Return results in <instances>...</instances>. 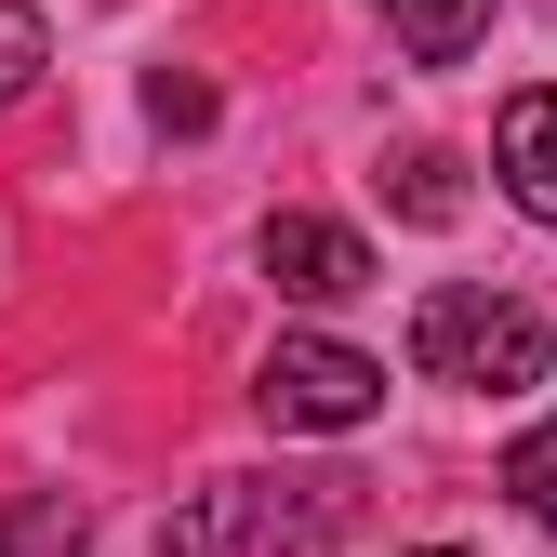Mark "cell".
Instances as JSON below:
<instances>
[{
  "mask_svg": "<svg viewBox=\"0 0 557 557\" xmlns=\"http://www.w3.org/2000/svg\"><path fill=\"white\" fill-rule=\"evenodd\" d=\"M411 372L425 385H465V398H531L544 372H557V332H544V306H518V293H425L411 306Z\"/></svg>",
  "mask_w": 557,
  "mask_h": 557,
  "instance_id": "1",
  "label": "cell"
},
{
  "mask_svg": "<svg viewBox=\"0 0 557 557\" xmlns=\"http://www.w3.org/2000/svg\"><path fill=\"white\" fill-rule=\"evenodd\" d=\"M345 531V478H213L160 518V557H319Z\"/></svg>",
  "mask_w": 557,
  "mask_h": 557,
  "instance_id": "2",
  "label": "cell"
},
{
  "mask_svg": "<svg viewBox=\"0 0 557 557\" xmlns=\"http://www.w3.org/2000/svg\"><path fill=\"white\" fill-rule=\"evenodd\" d=\"M252 411H265L278 438H345V425L385 411V359L345 345V332H278L265 372H252Z\"/></svg>",
  "mask_w": 557,
  "mask_h": 557,
  "instance_id": "3",
  "label": "cell"
},
{
  "mask_svg": "<svg viewBox=\"0 0 557 557\" xmlns=\"http://www.w3.org/2000/svg\"><path fill=\"white\" fill-rule=\"evenodd\" d=\"M252 265H265L293 306H345V293H372V239H359V226H332V213H265Z\"/></svg>",
  "mask_w": 557,
  "mask_h": 557,
  "instance_id": "4",
  "label": "cell"
},
{
  "mask_svg": "<svg viewBox=\"0 0 557 557\" xmlns=\"http://www.w3.org/2000/svg\"><path fill=\"white\" fill-rule=\"evenodd\" d=\"M492 173H505V199L531 226H557V94H505V120H492Z\"/></svg>",
  "mask_w": 557,
  "mask_h": 557,
  "instance_id": "5",
  "label": "cell"
},
{
  "mask_svg": "<svg viewBox=\"0 0 557 557\" xmlns=\"http://www.w3.org/2000/svg\"><path fill=\"white\" fill-rule=\"evenodd\" d=\"M385 27H398L411 66H465L478 27H492V0H385Z\"/></svg>",
  "mask_w": 557,
  "mask_h": 557,
  "instance_id": "6",
  "label": "cell"
},
{
  "mask_svg": "<svg viewBox=\"0 0 557 557\" xmlns=\"http://www.w3.org/2000/svg\"><path fill=\"white\" fill-rule=\"evenodd\" d=\"M385 199H398L411 226H451V213H465V186H451V160H438V147H411V160L385 173Z\"/></svg>",
  "mask_w": 557,
  "mask_h": 557,
  "instance_id": "7",
  "label": "cell"
},
{
  "mask_svg": "<svg viewBox=\"0 0 557 557\" xmlns=\"http://www.w3.org/2000/svg\"><path fill=\"white\" fill-rule=\"evenodd\" d=\"M0 557H81V505H66V492H40L27 518H0Z\"/></svg>",
  "mask_w": 557,
  "mask_h": 557,
  "instance_id": "8",
  "label": "cell"
},
{
  "mask_svg": "<svg viewBox=\"0 0 557 557\" xmlns=\"http://www.w3.org/2000/svg\"><path fill=\"white\" fill-rule=\"evenodd\" d=\"M40 66H53V27L27 14V0H0V107H14V94L40 81Z\"/></svg>",
  "mask_w": 557,
  "mask_h": 557,
  "instance_id": "9",
  "label": "cell"
},
{
  "mask_svg": "<svg viewBox=\"0 0 557 557\" xmlns=\"http://www.w3.org/2000/svg\"><path fill=\"white\" fill-rule=\"evenodd\" d=\"M505 492H518V505H531V518L557 531V425H531V438L505 451Z\"/></svg>",
  "mask_w": 557,
  "mask_h": 557,
  "instance_id": "10",
  "label": "cell"
},
{
  "mask_svg": "<svg viewBox=\"0 0 557 557\" xmlns=\"http://www.w3.org/2000/svg\"><path fill=\"white\" fill-rule=\"evenodd\" d=\"M147 120L160 133H213V81H173V66H160V81H147Z\"/></svg>",
  "mask_w": 557,
  "mask_h": 557,
  "instance_id": "11",
  "label": "cell"
},
{
  "mask_svg": "<svg viewBox=\"0 0 557 557\" xmlns=\"http://www.w3.org/2000/svg\"><path fill=\"white\" fill-rule=\"evenodd\" d=\"M411 557H465V544H411Z\"/></svg>",
  "mask_w": 557,
  "mask_h": 557,
  "instance_id": "12",
  "label": "cell"
}]
</instances>
